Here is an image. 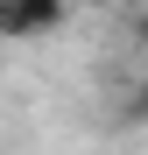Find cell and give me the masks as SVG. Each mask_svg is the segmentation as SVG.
Returning a JSON list of instances; mask_svg holds the SVG:
<instances>
[{
  "label": "cell",
  "mask_w": 148,
  "mask_h": 155,
  "mask_svg": "<svg viewBox=\"0 0 148 155\" xmlns=\"http://www.w3.org/2000/svg\"><path fill=\"white\" fill-rule=\"evenodd\" d=\"M120 120H127V127H148V78H134V85H127V99H120Z\"/></svg>",
  "instance_id": "obj_2"
},
{
  "label": "cell",
  "mask_w": 148,
  "mask_h": 155,
  "mask_svg": "<svg viewBox=\"0 0 148 155\" xmlns=\"http://www.w3.org/2000/svg\"><path fill=\"white\" fill-rule=\"evenodd\" d=\"M71 21V0H0V42H42Z\"/></svg>",
  "instance_id": "obj_1"
},
{
  "label": "cell",
  "mask_w": 148,
  "mask_h": 155,
  "mask_svg": "<svg viewBox=\"0 0 148 155\" xmlns=\"http://www.w3.org/2000/svg\"><path fill=\"white\" fill-rule=\"evenodd\" d=\"M134 42H148V0H141V21H134Z\"/></svg>",
  "instance_id": "obj_3"
}]
</instances>
